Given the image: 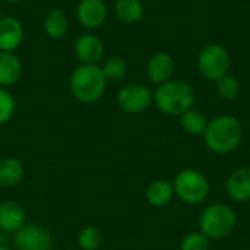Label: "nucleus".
Returning <instances> with one entry per match:
<instances>
[{
  "label": "nucleus",
  "mask_w": 250,
  "mask_h": 250,
  "mask_svg": "<svg viewBox=\"0 0 250 250\" xmlns=\"http://www.w3.org/2000/svg\"><path fill=\"white\" fill-rule=\"evenodd\" d=\"M174 73V60L168 53H155L146 63L148 79L154 85H161L171 79Z\"/></svg>",
  "instance_id": "nucleus-12"
},
{
  "label": "nucleus",
  "mask_w": 250,
  "mask_h": 250,
  "mask_svg": "<svg viewBox=\"0 0 250 250\" xmlns=\"http://www.w3.org/2000/svg\"><path fill=\"white\" fill-rule=\"evenodd\" d=\"M174 196L189 205L202 204L209 195V182L198 170L185 168L179 171L173 180Z\"/></svg>",
  "instance_id": "nucleus-5"
},
{
  "label": "nucleus",
  "mask_w": 250,
  "mask_h": 250,
  "mask_svg": "<svg viewBox=\"0 0 250 250\" xmlns=\"http://www.w3.org/2000/svg\"><path fill=\"white\" fill-rule=\"evenodd\" d=\"M217 94L226 100V101H233L239 97L240 94V83L239 81L231 76V75H226L221 79L217 81Z\"/></svg>",
  "instance_id": "nucleus-23"
},
{
  "label": "nucleus",
  "mask_w": 250,
  "mask_h": 250,
  "mask_svg": "<svg viewBox=\"0 0 250 250\" xmlns=\"http://www.w3.org/2000/svg\"><path fill=\"white\" fill-rule=\"evenodd\" d=\"M152 104V91L142 83H127L117 94V105L129 114L144 113Z\"/></svg>",
  "instance_id": "nucleus-7"
},
{
  "label": "nucleus",
  "mask_w": 250,
  "mask_h": 250,
  "mask_svg": "<svg viewBox=\"0 0 250 250\" xmlns=\"http://www.w3.org/2000/svg\"><path fill=\"white\" fill-rule=\"evenodd\" d=\"M114 13L123 23H138L145 13L144 3L141 0H116Z\"/></svg>",
  "instance_id": "nucleus-19"
},
{
  "label": "nucleus",
  "mask_w": 250,
  "mask_h": 250,
  "mask_svg": "<svg viewBox=\"0 0 250 250\" xmlns=\"http://www.w3.org/2000/svg\"><path fill=\"white\" fill-rule=\"evenodd\" d=\"M69 29V16L62 9H51L42 21V31L51 40H62L63 37L67 35Z\"/></svg>",
  "instance_id": "nucleus-16"
},
{
  "label": "nucleus",
  "mask_w": 250,
  "mask_h": 250,
  "mask_svg": "<svg viewBox=\"0 0 250 250\" xmlns=\"http://www.w3.org/2000/svg\"><path fill=\"white\" fill-rule=\"evenodd\" d=\"M152 97L155 107L168 116H182L188 110L193 108L196 100L193 88L188 82L177 79H170L157 85Z\"/></svg>",
  "instance_id": "nucleus-3"
},
{
  "label": "nucleus",
  "mask_w": 250,
  "mask_h": 250,
  "mask_svg": "<svg viewBox=\"0 0 250 250\" xmlns=\"http://www.w3.org/2000/svg\"><path fill=\"white\" fill-rule=\"evenodd\" d=\"M230 63L229 51L217 42L205 45L198 56V70L207 81L217 82L229 75Z\"/></svg>",
  "instance_id": "nucleus-6"
},
{
  "label": "nucleus",
  "mask_w": 250,
  "mask_h": 250,
  "mask_svg": "<svg viewBox=\"0 0 250 250\" xmlns=\"http://www.w3.org/2000/svg\"><path fill=\"white\" fill-rule=\"evenodd\" d=\"M145 198L151 207H155V208L167 207L171 202V199L174 198L173 183H170L167 180L152 182L145 190Z\"/></svg>",
  "instance_id": "nucleus-17"
},
{
  "label": "nucleus",
  "mask_w": 250,
  "mask_h": 250,
  "mask_svg": "<svg viewBox=\"0 0 250 250\" xmlns=\"http://www.w3.org/2000/svg\"><path fill=\"white\" fill-rule=\"evenodd\" d=\"M69 88L78 101L92 104L103 98L107 89V78L100 64H79L70 75Z\"/></svg>",
  "instance_id": "nucleus-2"
},
{
  "label": "nucleus",
  "mask_w": 250,
  "mask_h": 250,
  "mask_svg": "<svg viewBox=\"0 0 250 250\" xmlns=\"http://www.w3.org/2000/svg\"><path fill=\"white\" fill-rule=\"evenodd\" d=\"M103 243V234L97 227L88 226L78 234V245L82 250H98Z\"/></svg>",
  "instance_id": "nucleus-22"
},
{
  "label": "nucleus",
  "mask_w": 250,
  "mask_h": 250,
  "mask_svg": "<svg viewBox=\"0 0 250 250\" xmlns=\"http://www.w3.org/2000/svg\"><path fill=\"white\" fill-rule=\"evenodd\" d=\"M180 250H209V239L201 233H189L180 243Z\"/></svg>",
  "instance_id": "nucleus-25"
},
{
  "label": "nucleus",
  "mask_w": 250,
  "mask_h": 250,
  "mask_svg": "<svg viewBox=\"0 0 250 250\" xmlns=\"http://www.w3.org/2000/svg\"><path fill=\"white\" fill-rule=\"evenodd\" d=\"M73 50L81 64H98L105 53L103 41L94 34L79 35L75 41Z\"/></svg>",
  "instance_id": "nucleus-10"
},
{
  "label": "nucleus",
  "mask_w": 250,
  "mask_h": 250,
  "mask_svg": "<svg viewBox=\"0 0 250 250\" xmlns=\"http://www.w3.org/2000/svg\"><path fill=\"white\" fill-rule=\"evenodd\" d=\"M4 1H7V3H19L22 0H4Z\"/></svg>",
  "instance_id": "nucleus-26"
},
{
  "label": "nucleus",
  "mask_w": 250,
  "mask_h": 250,
  "mask_svg": "<svg viewBox=\"0 0 250 250\" xmlns=\"http://www.w3.org/2000/svg\"><path fill=\"white\" fill-rule=\"evenodd\" d=\"M23 64L15 53L0 51V88H9L19 82Z\"/></svg>",
  "instance_id": "nucleus-15"
},
{
  "label": "nucleus",
  "mask_w": 250,
  "mask_h": 250,
  "mask_svg": "<svg viewBox=\"0 0 250 250\" xmlns=\"http://www.w3.org/2000/svg\"><path fill=\"white\" fill-rule=\"evenodd\" d=\"M208 122L209 120L207 116L196 108H190L180 116V125L183 130L192 136H202L207 130Z\"/></svg>",
  "instance_id": "nucleus-20"
},
{
  "label": "nucleus",
  "mask_w": 250,
  "mask_h": 250,
  "mask_svg": "<svg viewBox=\"0 0 250 250\" xmlns=\"http://www.w3.org/2000/svg\"><path fill=\"white\" fill-rule=\"evenodd\" d=\"M0 18H1V6H0Z\"/></svg>",
  "instance_id": "nucleus-28"
},
{
  "label": "nucleus",
  "mask_w": 250,
  "mask_h": 250,
  "mask_svg": "<svg viewBox=\"0 0 250 250\" xmlns=\"http://www.w3.org/2000/svg\"><path fill=\"white\" fill-rule=\"evenodd\" d=\"M101 69H103V73L105 75L107 81H120L127 73V63L125 59L114 56V57H108L103 63Z\"/></svg>",
  "instance_id": "nucleus-21"
},
{
  "label": "nucleus",
  "mask_w": 250,
  "mask_h": 250,
  "mask_svg": "<svg viewBox=\"0 0 250 250\" xmlns=\"http://www.w3.org/2000/svg\"><path fill=\"white\" fill-rule=\"evenodd\" d=\"M0 250H12V249H9L7 246H3V245H0Z\"/></svg>",
  "instance_id": "nucleus-27"
},
{
  "label": "nucleus",
  "mask_w": 250,
  "mask_h": 250,
  "mask_svg": "<svg viewBox=\"0 0 250 250\" xmlns=\"http://www.w3.org/2000/svg\"><path fill=\"white\" fill-rule=\"evenodd\" d=\"M16 111V101L7 88H0V125L9 123Z\"/></svg>",
  "instance_id": "nucleus-24"
},
{
  "label": "nucleus",
  "mask_w": 250,
  "mask_h": 250,
  "mask_svg": "<svg viewBox=\"0 0 250 250\" xmlns=\"http://www.w3.org/2000/svg\"><path fill=\"white\" fill-rule=\"evenodd\" d=\"M226 192L229 198L236 202L250 201V167L236 168L226 182Z\"/></svg>",
  "instance_id": "nucleus-13"
},
{
  "label": "nucleus",
  "mask_w": 250,
  "mask_h": 250,
  "mask_svg": "<svg viewBox=\"0 0 250 250\" xmlns=\"http://www.w3.org/2000/svg\"><path fill=\"white\" fill-rule=\"evenodd\" d=\"M108 9L104 0H81L76 7V19L86 29H97L104 25Z\"/></svg>",
  "instance_id": "nucleus-9"
},
{
  "label": "nucleus",
  "mask_w": 250,
  "mask_h": 250,
  "mask_svg": "<svg viewBox=\"0 0 250 250\" xmlns=\"http://www.w3.org/2000/svg\"><path fill=\"white\" fill-rule=\"evenodd\" d=\"M13 245L16 250H51L53 239L45 227L29 223L15 233Z\"/></svg>",
  "instance_id": "nucleus-8"
},
{
  "label": "nucleus",
  "mask_w": 250,
  "mask_h": 250,
  "mask_svg": "<svg viewBox=\"0 0 250 250\" xmlns=\"http://www.w3.org/2000/svg\"><path fill=\"white\" fill-rule=\"evenodd\" d=\"M237 224L234 209L226 204H212L204 209L199 218V231L209 240H221L231 234Z\"/></svg>",
  "instance_id": "nucleus-4"
},
{
  "label": "nucleus",
  "mask_w": 250,
  "mask_h": 250,
  "mask_svg": "<svg viewBox=\"0 0 250 250\" xmlns=\"http://www.w3.org/2000/svg\"><path fill=\"white\" fill-rule=\"evenodd\" d=\"M23 164L13 157L0 158V188H12L21 183L23 177Z\"/></svg>",
  "instance_id": "nucleus-18"
},
{
  "label": "nucleus",
  "mask_w": 250,
  "mask_h": 250,
  "mask_svg": "<svg viewBox=\"0 0 250 250\" xmlns=\"http://www.w3.org/2000/svg\"><path fill=\"white\" fill-rule=\"evenodd\" d=\"M26 224V212L23 207L15 201L0 204V229L7 233H16Z\"/></svg>",
  "instance_id": "nucleus-14"
},
{
  "label": "nucleus",
  "mask_w": 250,
  "mask_h": 250,
  "mask_svg": "<svg viewBox=\"0 0 250 250\" xmlns=\"http://www.w3.org/2000/svg\"><path fill=\"white\" fill-rule=\"evenodd\" d=\"M25 31L22 22L15 16L0 18V51L13 53L23 41Z\"/></svg>",
  "instance_id": "nucleus-11"
},
{
  "label": "nucleus",
  "mask_w": 250,
  "mask_h": 250,
  "mask_svg": "<svg viewBox=\"0 0 250 250\" xmlns=\"http://www.w3.org/2000/svg\"><path fill=\"white\" fill-rule=\"evenodd\" d=\"M202 136L211 152L227 155L239 148L243 139V127L237 117L224 114L209 120Z\"/></svg>",
  "instance_id": "nucleus-1"
}]
</instances>
